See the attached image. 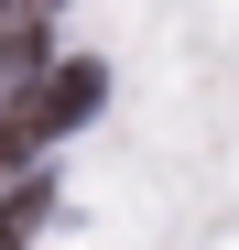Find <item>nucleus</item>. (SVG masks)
Masks as SVG:
<instances>
[{
	"instance_id": "3",
	"label": "nucleus",
	"mask_w": 239,
	"mask_h": 250,
	"mask_svg": "<svg viewBox=\"0 0 239 250\" xmlns=\"http://www.w3.org/2000/svg\"><path fill=\"white\" fill-rule=\"evenodd\" d=\"M55 218V185L44 174H22V185H0V250H33V229Z\"/></svg>"
},
{
	"instance_id": "1",
	"label": "nucleus",
	"mask_w": 239,
	"mask_h": 250,
	"mask_svg": "<svg viewBox=\"0 0 239 250\" xmlns=\"http://www.w3.org/2000/svg\"><path fill=\"white\" fill-rule=\"evenodd\" d=\"M98 98H109V76H98L87 55H76V65H44V76H33V87L11 98V109H0V174H11L22 152H44V142H65V131H76V120H87Z\"/></svg>"
},
{
	"instance_id": "2",
	"label": "nucleus",
	"mask_w": 239,
	"mask_h": 250,
	"mask_svg": "<svg viewBox=\"0 0 239 250\" xmlns=\"http://www.w3.org/2000/svg\"><path fill=\"white\" fill-rule=\"evenodd\" d=\"M44 76V11H0V109Z\"/></svg>"
}]
</instances>
